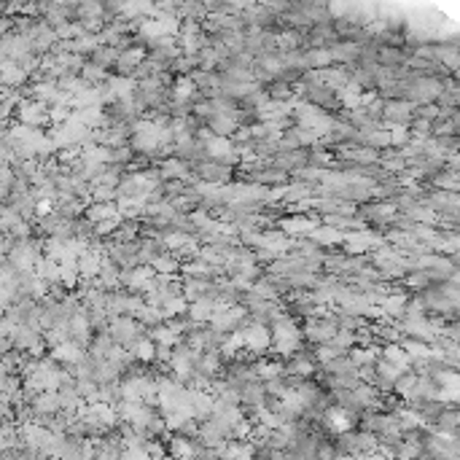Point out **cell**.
<instances>
[{
    "instance_id": "6da1fadb",
    "label": "cell",
    "mask_w": 460,
    "mask_h": 460,
    "mask_svg": "<svg viewBox=\"0 0 460 460\" xmlns=\"http://www.w3.org/2000/svg\"><path fill=\"white\" fill-rule=\"evenodd\" d=\"M108 334L113 337L116 344L121 347H132L140 337H143V326L137 323L135 318H127V315H113L108 321Z\"/></svg>"
},
{
    "instance_id": "7a4b0ae2",
    "label": "cell",
    "mask_w": 460,
    "mask_h": 460,
    "mask_svg": "<svg viewBox=\"0 0 460 460\" xmlns=\"http://www.w3.org/2000/svg\"><path fill=\"white\" fill-rule=\"evenodd\" d=\"M344 253L350 256H363L366 251H375V248H379L382 242H385V237H379V235H372L369 229H356L353 235H344Z\"/></svg>"
},
{
    "instance_id": "3957f363",
    "label": "cell",
    "mask_w": 460,
    "mask_h": 460,
    "mask_svg": "<svg viewBox=\"0 0 460 460\" xmlns=\"http://www.w3.org/2000/svg\"><path fill=\"white\" fill-rule=\"evenodd\" d=\"M414 105L417 102L412 100H385L382 102V127L385 124H409V121L414 119Z\"/></svg>"
},
{
    "instance_id": "277c9868",
    "label": "cell",
    "mask_w": 460,
    "mask_h": 460,
    "mask_svg": "<svg viewBox=\"0 0 460 460\" xmlns=\"http://www.w3.org/2000/svg\"><path fill=\"white\" fill-rule=\"evenodd\" d=\"M19 124H27V127H43L49 124V108L46 102L41 100H22L19 102Z\"/></svg>"
},
{
    "instance_id": "5b68a950",
    "label": "cell",
    "mask_w": 460,
    "mask_h": 460,
    "mask_svg": "<svg viewBox=\"0 0 460 460\" xmlns=\"http://www.w3.org/2000/svg\"><path fill=\"white\" fill-rule=\"evenodd\" d=\"M194 172L202 178V181H207V183H229L232 181V165H223V162H218V159H204V162H200L197 167H194Z\"/></svg>"
},
{
    "instance_id": "8992f818",
    "label": "cell",
    "mask_w": 460,
    "mask_h": 460,
    "mask_svg": "<svg viewBox=\"0 0 460 460\" xmlns=\"http://www.w3.org/2000/svg\"><path fill=\"white\" fill-rule=\"evenodd\" d=\"M323 426L328 428V431H334V433H344V431H350V428L356 426V417H353L350 409H344L342 404H337V407H326Z\"/></svg>"
},
{
    "instance_id": "52a82bcc",
    "label": "cell",
    "mask_w": 460,
    "mask_h": 460,
    "mask_svg": "<svg viewBox=\"0 0 460 460\" xmlns=\"http://www.w3.org/2000/svg\"><path fill=\"white\" fill-rule=\"evenodd\" d=\"M84 344L73 340H62L60 344L51 347V361H60V363H68V366H76L78 361H84Z\"/></svg>"
},
{
    "instance_id": "ba28073f",
    "label": "cell",
    "mask_w": 460,
    "mask_h": 460,
    "mask_svg": "<svg viewBox=\"0 0 460 460\" xmlns=\"http://www.w3.org/2000/svg\"><path fill=\"white\" fill-rule=\"evenodd\" d=\"M146 54L148 51L143 49V46H127L124 51H119V57H116V65H113V70H119L121 76H132L135 73V68L146 60Z\"/></svg>"
},
{
    "instance_id": "9c48e42d",
    "label": "cell",
    "mask_w": 460,
    "mask_h": 460,
    "mask_svg": "<svg viewBox=\"0 0 460 460\" xmlns=\"http://www.w3.org/2000/svg\"><path fill=\"white\" fill-rule=\"evenodd\" d=\"M318 223H321V218H309L307 213H293V216L280 221V232H286V235H309Z\"/></svg>"
},
{
    "instance_id": "30bf717a",
    "label": "cell",
    "mask_w": 460,
    "mask_h": 460,
    "mask_svg": "<svg viewBox=\"0 0 460 460\" xmlns=\"http://www.w3.org/2000/svg\"><path fill=\"white\" fill-rule=\"evenodd\" d=\"M213 309H216V302H213L210 296H200V299L188 302L186 315H188V321H191L194 326L207 323V321H210V315H213Z\"/></svg>"
},
{
    "instance_id": "8fae6325",
    "label": "cell",
    "mask_w": 460,
    "mask_h": 460,
    "mask_svg": "<svg viewBox=\"0 0 460 460\" xmlns=\"http://www.w3.org/2000/svg\"><path fill=\"white\" fill-rule=\"evenodd\" d=\"M328 51H331V60L334 62H353L358 60V54H361V43L358 41H334V43H328Z\"/></svg>"
},
{
    "instance_id": "7c38bea8",
    "label": "cell",
    "mask_w": 460,
    "mask_h": 460,
    "mask_svg": "<svg viewBox=\"0 0 460 460\" xmlns=\"http://www.w3.org/2000/svg\"><path fill=\"white\" fill-rule=\"evenodd\" d=\"M302 60H305V70L328 68V65L334 62L328 46H309L307 51H302Z\"/></svg>"
},
{
    "instance_id": "4fadbf2b",
    "label": "cell",
    "mask_w": 460,
    "mask_h": 460,
    "mask_svg": "<svg viewBox=\"0 0 460 460\" xmlns=\"http://www.w3.org/2000/svg\"><path fill=\"white\" fill-rule=\"evenodd\" d=\"M460 428V414L455 412V404H447V409H442L436 414V431L439 433H449V436H458Z\"/></svg>"
},
{
    "instance_id": "5bb4252c",
    "label": "cell",
    "mask_w": 460,
    "mask_h": 460,
    "mask_svg": "<svg viewBox=\"0 0 460 460\" xmlns=\"http://www.w3.org/2000/svg\"><path fill=\"white\" fill-rule=\"evenodd\" d=\"M309 239L315 242V245H340L342 239H344V235H342V229H334V226H315L312 232H309Z\"/></svg>"
},
{
    "instance_id": "9a60e30c",
    "label": "cell",
    "mask_w": 460,
    "mask_h": 460,
    "mask_svg": "<svg viewBox=\"0 0 460 460\" xmlns=\"http://www.w3.org/2000/svg\"><path fill=\"white\" fill-rule=\"evenodd\" d=\"M84 213L92 223L105 221V218H116V216H119V210H116V204L113 202H95V204H89Z\"/></svg>"
},
{
    "instance_id": "2e32d148",
    "label": "cell",
    "mask_w": 460,
    "mask_h": 460,
    "mask_svg": "<svg viewBox=\"0 0 460 460\" xmlns=\"http://www.w3.org/2000/svg\"><path fill=\"white\" fill-rule=\"evenodd\" d=\"M379 307H382V312H385L388 318H398V321H401L404 307H407V296H404V293H388V296L379 302Z\"/></svg>"
},
{
    "instance_id": "e0dca14e",
    "label": "cell",
    "mask_w": 460,
    "mask_h": 460,
    "mask_svg": "<svg viewBox=\"0 0 460 460\" xmlns=\"http://www.w3.org/2000/svg\"><path fill=\"white\" fill-rule=\"evenodd\" d=\"M130 350H132V356H135L137 363H151L153 350H156V342H153L151 337H146V334H143V337H140V340H137Z\"/></svg>"
},
{
    "instance_id": "ac0fdd59",
    "label": "cell",
    "mask_w": 460,
    "mask_h": 460,
    "mask_svg": "<svg viewBox=\"0 0 460 460\" xmlns=\"http://www.w3.org/2000/svg\"><path fill=\"white\" fill-rule=\"evenodd\" d=\"M337 41V33L331 30V25H315L312 30H309V46H328V43H334Z\"/></svg>"
},
{
    "instance_id": "d6986e66",
    "label": "cell",
    "mask_w": 460,
    "mask_h": 460,
    "mask_svg": "<svg viewBox=\"0 0 460 460\" xmlns=\"http://www.w3.org/2000/svg\"><path fill=\"white\" fill-rule=\"evenodd\" d=\"M92 54V62H97L100 68L111 70L113 65H116V57H119V51L113 49V46H105V43H100L95 51H89Z\"/></svg>"
},
{
    "instance_id": "ffe728a7",
    "label": "cell",
    "mask_w": 460,
    "mask_h": 460,
    "mask_svg": "<svg viewBox=\"0 0 460 460\" xmlns=\"http://www.w3.org/2000/svg\"><path fill=\"white\" fill-rule=\"evenodd\" d=\"M401 347L407 350L409 358H431V356H433V347H431V342L414 340V337H407V340L401 342Z\"/></svg>"
},
{
    "instance_id": "44dd1931",
    "label": "cell",
    "mask_w": 460,
    "mask_h": 460,
    "mask_svg": "<svg viewBox=\"0 0 460 460\" xmlns=\"http://www.w3.org/2000/svg\"><path fill=\"white\" fill-rule=\"evenodd\" d=\"M151 267L156 274H175L178 270H181V261H178L172 253H159L151 261Z\"/></svg>"
},
{
    "instance_id": "7402d4cb",
    "label": "cell",
    "mask_w": 460,
    "mask_h": 460,
    "mask_svg": "<svg viewBox=\"0 0 460 460\" xmlns=\"http://www.w3.org/2000/svg\"><path fill=\"white\" fill-rule=\"evenodd\" d=\"M78 76L84 78L86 84H92V86H95V84H102V81L108 78V70L100 68L97 62H92V60H89V62H84V65H81V70H78Z\"/></svg>"
},
{
    "instance_id": "603a6c76",
    "label": "cell",
    "mask_w": 460,
    "mask_h": 460,
    "mask_svg": "<svg viewBox=\"0 0 460 460\" xmlns=\"http://www.w3.org/2000/svg\"><path fill=\"white\" fill-rule=\"evenodd\" d=\"M305 43V38L299 30H286V33H274V46L280 51H288V49H299Z\"/></svg>"
},
{
    "instance_id": "cb8c5ba5",
    "label": "cell",
    "mask_w": 460,
    "mask_h": 460,
    "mask_svg": "<svg viewBox=\"0 0 460 460\" xmlns=\"http://www.w3.org/2000/svg\"><path fill=\"white\" fill-rule=\"evenodd\" d=\"M407 51L398 49H377V62L385 65V68H396V65H404L407 62Z\"/></svg>"
},
{
    "instance_id": "d4e9b609",
    "label": "cell",
    "mask_w": 460,
    "mask_h": 460,
    "mask_svg": "<svg viewBox=\"0 0 460 460\" xmlns=\"http://www.w3.org/2000/svg\"><path fill=\"white\" fill-rule=\"evenodd\" d=\"M167 442H170V449H167V452H170L172 458H188V455H194V447L188 444L191 439H186L183 433H175Z\"/></svg>"
},
{
    "instance_id": "484cf974",
    "label": "cell",
    "mask_w": 460,
    "mask_h": 460,
    "mask_svg": "<svg viewBox=\"0 0 460 460\" xmlns=\"http://www.w3.org/2000/svg\"><path fill=\"white\" fill-rule=\"evenodd\" d=\"M323 369L328 375H350V372H356V366H353V361L347 358V353L331 358L328 363H323Z\"/></svg>"
},
{
    "instance_id": "4316f807",
    "label": "cell",
    "mask_w": 460,
    "mask_h": 460,
    "mask_svg": "<svg viewBox=\"0 0 460 460\" xmlns=\"http://www.w3.org/2000/svg\"><path fill=\"white\" fill-rule=\"evenodd\" d=\"M388 127V135H391V146L401 148L409 143V124H385Z\"/></svg>"
},
{
    "instance_id": "83f0119b",
    "label": "cell",
    "mask_w": 460,
    "mask_h": 460,
    "mask_svg": "<svg viewBox=\"0 0 460 460\" xmlns=\"http://www.w3.org/2000/svg\"><path fill=\"white\" fill-rule=\"evenodd\" d=\"M433 183L439 188H444V191H458V172L455 170H436V175H433Z\"/></svg>"
},
{
    "instance_id": "f1b7e54d",
    "label": "cell",
    "mask_w": 460,
    "mask_h": 460,
    "mask_svg": "<svg viewBox=\"0 0 460 460\" xmlns=\"http://www.w3.org/2000/svg\"><path fill=\"white\" fill-rule=\"evenodd\" d=\"M436 60L439 65H444L447 70H458V49L455 46H447V49H436Z\"/></svg>"
},
{
    "instance_id": "f546056e",
    "label": "cell",
    "mask_w": 460,
    "mask_h": 460,
    "mask_svg": "<svg viewBox=\"0 0 460 460\" xmlns=\"http://www.w3.org/2000/svg\"><path fill=\"white\" fill-rule=\"evenodd\" d=\"M382 167H385V172H404V167H407V162H404V156L401 153H385L382 159H377Z\"/></svg>"
},
{
    "instance_id": "4dcf8cb0",
    "label": "cell",
    "mask_w": 460,
    "mask_h": 460,
    "mask_svg": "<svg viewBox=\"0 0 460 460\" xmlns=\"http://www.w3.org/2000/svg\"><path fill=\"white\" fill-rule=\"evenodd\" d=\"M89 194H92L95 202H111V200L119 197V194H116V186H89Z\"/></svg>"
}]
</instances>
